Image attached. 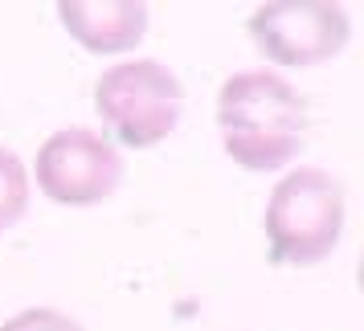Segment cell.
Listing matches in <instances>:
<instances>
[{
  "label": "cell",
  "mask_w": 364,
  "mask_h": 331,
  "mask_svg": "<svg viewBox=\"0 0 364 331\" xmlns=\"http://www.w3.org/2000/svg\"><path fill=\"white\" fill-rule=\"evenodd\" d=\"M58 21L86 53L115 58L144 45L151 13L144 0H62Z\"/></svg>",
  "instance_id": "cell-6"
},
{
  "label": "cell",
  "mask_w": 364,
  "mask_h": 331,
  "mask_svg": "<svg viewBox=\"0 0 364 331\" xmlns=\"http://www.w3.org/2000/svg\"><path fill=\"white\" fill-rule=\"evenodd\" d=\"M184 86L168 66L151 58H127L95 78V115L115 148H160L181 123Z\"/></svg>",
  "instance_id": "cell-3"
},
{
  "label": "cell",
  "mask_w": 364,
  "mask_h": 331,
  "mask_svg": "<svg viewBox=\"0 0 364 331\" xmlns=\"http://www.w3.org/2000/svg\"><path fill=\"white\" fill-rule=\"evenodd\" d=\"M29 192H33V184H29L25 160H21L17 151L0 148V233H9L25 217Z\"/></svg>",
  "instance_id": "cell-7"
},
{
  "label": "cell",
  "mask_w": 364,
  "mask_h": 331,
  "mask_svg": "<svg viewBox=\"0 0 364 331\" xmlns=\"http://www.w3.org/2000/svg\"><path fill=\"white\" fill-rule=\"evenodd\" d=\"M221 148L246 172H274L295 160L307 143V99L274 70H242L217 90Z\"/></svg>",
  "instance_id": "cell-1"
},
{
  "label": "cell",
  "mask_w": 364,
  "mask_h": 331,
  "mask_svg": "<svg viewBox=\"0 0 364 331\" xmlns=\"http://www.w3.org/2000/svg\"><path fill=\"white\" fill-rule=\"evenodd\" d=\"M344 221V184L323 168H291L266 200V258L287 270H311L336 254Z\"/></svg>",
  "instance_id": "cell-2"
},
{
  "label": "cell",
  "mask_w": 364,
  "mask_h": 331,
  "mask_svg": "<svg viewBox=\"0 0 364 331\" xmlns=\"http://www.w3.org/2000/svg\"><path fill=\"white\" fill-rule=\"evenodd\" d=\"M0 331H86L74 315L58 311V307H25L13 319H4Z\"/></svg>",
  "instance_id": "cell-8"
},
{
  "label": "cell",
  "mask_w": 364,
  "mask_h": 331,
  "mask_svg": "<svg viewBox=\"0 0 364 331\" xmlns=\"http://www.w3.org/2000/svg\"><path fill=\"white\" fill-rule=\"evenodd\" d=\"M246 33L266 62L307 70L348 50L352 21L344 4L331 0H270L246 17Z\"/></svg>",
  "instance_id": "cell-4"
},
{
  "label": "cell",
  "mask_w": 364,
  "mask_h": 331,
  "mask_svg": "<svg viewBox=\"0 0 364 331\" xmlns=\"http://www.w3.org/2000/svg\"><path fill=\"white\" fill-rule=\"evenodd\" d=\"M37 188L66 209H90L115 197L123 180V156L102 131L90 127H62L53 131L33 160Z\"/></svg>",
  "instance_id": "cell-5"
}]
</instances>
